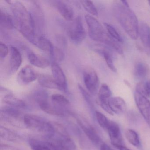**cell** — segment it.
Here are the masks:
<instances>
[{
  "mask_svg": "<svg viewBox=\"0 0 150 150\" xmlns=\"http://www.w3.org/2000/svg\"><path fill=\"white\" fill-rule=\"evenodd\" d=\"M54 6L64 19L68 21L73 20V10L70 6L62 1H55Z\"/></svg>",
  "mask_w": 150,
  "mask_h": 150,
  "instance_id": "d6986e66",
  "label": "cell"
},
{
  "mask_svg": "<svg viewBox=\"0 0 150 150\" xmlns=\"http://www.w3.org/2000/svg\"><path fill=\"white\" fill-rule=\"evenodd\" d=\"M139 35L145 52L150 56V29L145 23L141 22L139 27Z\"/></svg>",
  "mask_w": 150,
  "mask_h": 150,
  "instance_id": "4fadbf2b",
  "label": "cell"
},
{
  "mask_svg": "<svg viewBox=\"0 0 150 150\" xmlns=\"http://www.w3.org/2000/svg\"><path fill=\"white\" fill-rule=\"evenodd\" d=\"M79 89L82 95V96L84 97L85 100H86L88 104L92 108H93L94 104L93 102V100H92V97L89 93L83 88V87L81 85H79Z\"/></svg>",
  "mask_w": 150,
  "mask_h": 150,
  "instance_id": "e575fe53",
  "label": "cell"
},
{
  "mask_svg": "<svg viewBox=\"0 0 150 150\" xmlns=\"http://www.w3.org/2000/svg\"><path fill=\"white\" fill-rule=\"evenodd\" d=\"M38 75L39 74L30 65L25 66L19 71L17 80L19 83L27 85L37 79Z\"/></svg>",
  "mask_w": 150,
  "mask_h": 150,
  "instance_id": "30bf717a",
  "label": "cell"
},
{
  "mask_svg": "<svg viewBox=\"0 0 150 150\" xmlns=\"http://www.w3.org/2000/svg\"><path fill=\"white\" fill-rule=\"evenodd\" d=\"M125 137L130 144L136 147L141 146V142L137 132L131 129H129L125 132Z\"/></svg>",
  "mask_w": 150,
  "mask_h": 150,
  "instance_id": "4316f807",
  "label": "cell"
},
{
  "mask_svg": "<svg viewBox=\"0 0 150 150\" xmlns=\"http://www.w3.org/2000/svg\"><path fill=\"white\" fill-rule=\"evenodd\" d=\"M88 28V35L92 40L103 43L120 54H123V50L117 42L112 38L105 30L102 25L94 17L89 15L85 16Z\"/></svg>",
  "mask_w": 150,
  "mask_h": 150,
  "instance_id": "3957f363",
  "label": "cell"
},
{
  "mask_svg": "<svg viewBox=\"0 0 150 150\" xmlns=\"http://www.w3.org/2000/svg\"><path fill=\"white\" fill-rule=\"evenodd\" d=\"M28 58L32 65L39 68H46L50 64V62L48 59L34 52L29 53Z\"/></svg>",
  "mask_w": 150,
  "mask_h": 150,
  "instance_id": "ffe728a7",
  "label": "cell"
},
{
  "mask_svg": "<svg viewBox=\"0 0 150 150\" xmlns=\"http://www.w3.org/2000/svg\"><path fill=\"white\" fill-rule=\"evenodd\" d=\"M29 143L32 150H51L47 143L32 139H30Z\"/></svg>",
  "mask_w": 150,
  "mask_h": 150,
  "instance_id": "1f68e13d",
  "label": "cell"
},
{
  "mask_svg": "<svg viewBox=\"0 0 150 150\" xmlns=\"http://www.w3.org/2000/svg\"><path fill=\"white\" fill-rule=\"evenodd\" d=\"M9 52L8 47L5 44L1 42L0 43V57L1 58L6 57Z\"/></svg>",
  "mask_w": 150,
  "mask_h": 150,
  "instance_id": "d590c367",
  "label": "cell"
},
{
  "mask_svg": "<svg viewBox=\"0 0 150 150\" xmlns=\"http://www.w3.org/2000/svg\"><path fill=\"white\" fill-rule=\"evenodd\" d=\"M134 99L140 114L150 127V101L145 96L135 91Z\"/></svg>",
  "mask_w": 150,
  "mask_h": 150,
  "instance_id": "9c48e42d",
  "label": "cell"
},
{
  "mask_svg": "<svg viewBox=\"0 0 150 150\" xmlns=\"http://www.w3.org/2000/svg\"><path fill=\"white\" fill-rule=\"evenodd\" d=\"M33 44L40 50L48 52L50 55L52 53L54 47L49 39L43 36L36 37Z\"/></svg>",
  "mask_w": 150,
  "mask_h": 150,
  "instance_id": "7402d4cb",
  "label": "cell"
},
{
  "mask_svg": "<svg viewBox=\"0 0 150 150\" xmlns=\"http://www.w3.org/2000/svg\"><path fill=\"white\" fill-rule=\"evenodd\" d=\"M4 103L8 107L15 108L17 109H23L26 108V104L23 100L17 98L12 94H7L3 99Z\"/></svg>",
  "mask_w": 150,
  "mask_h": 150,
  "instance_id": "44dd1931",
  "label": "cell"
},
{
  "mask_svg": "<svg viewBox=\"0 0 150 150\" xmlns=\"http://www.w3.org/2000/svg\"><path fill=\"white\" fill-rule=\"evenodd\" d=\"M68 35L71 41L76 45L81 43L86 38V32L80 16H78L72 23L68 30Z\"/></svg>",
  "mask_w": 150,
  "mask_h": 150,
  "instance_id": "5b68a950",
  "label": "cell"
},
{
  "mask_svg": "<svg viewBox=\"0 0 150 150\" xmlns=\"http://www.w3.org/2000/svg\"><path fill=\"white\" fill-rule=\"evenodd\" d=\"M111 144L115 147L118 146H124L123 138L118 124L110 121L109 126L107 129Z\"/></svg>",
  "mask_w": 150,
  "mask_h": 150,
  "instance_id": "7c38bea8",
  "label": "cell"
},
{
  "mask_svg": "<svg viewBox=\"0 0 150 150\" xmlns=\"http://www.w3.org/2000/svg\"><path fill=\"white\" fill-rule=\"evenodd\" d=\"M112 92L107 84H103L98 92L99 103L108 102V100L111 98Z\"/></svg>",
  "mask_w": 150,
  "mask_h": 150,
  "instance_id": "d4e9b609",
  "label": "cell"
},
{
  "mask_svg": "<svg viewBox=\"0 0 150 150\" xmlns=\"http://www.w3.org/2000/svg\"><path fill=\"white\" fill-rule=\"evenodd\" d=\"M104 24L107 31H108V33L112 38H114L115 40L117 41V42H123V38L121 37L117 30L112 25L108 23H104Z\"/></svg>",
  "mask_w": 150,
  "mask_h": 150,
  "instance_id": "4dcf8cb0",
  "label": "cell"
},
{
  "mask_svg": "<svg viewBox=\"0 0 150 150\" xmlns=\"http://www.w3.org/2000/svg\"><path fill=\"white\" fill-rule=\"evenodd\" d=\"M83 80L88 92L93 95L97 93L100 85L99 77L95 70L91 67H86L83 70Z\"/></svg>",
  "mask_w": 150,
  "mask_h": 150,
  "instance_id": "8992f818",
  "label": "cell"
},
{
  "mask_svg": "<svg viewBox=\"0 0 150 150\" xmlns=\"http://www.w3.org/2000/svg\"><path fill=\"white\" fill-rule=\"evenodd\" d=\"M113 12L115 17L128 35L132 39H137L139 35L138 21L127 1H115L113 4Z\"/></svg>",
  "mask_w": 150,
  "mask_h": 150,
  "instance_id": "7a4b0ae2",
  "label": "cell"
},
{
  "mask_svg": "<svg viewBox=\"0 0 150 150\" xmlns=\"http://www.w3.org/2000/svg\"><path fill=\"white\" fill-rule=\"evenodd\" d=\"M136 92L146 98L150 97V81H141L137 84Z\"/></svg>",
  "mask_w": 150,
  "mask_h": 150,
  "instance_id": "83f0119b",
  "label": "cell"
},
{
  "mask_svg": "<svg viewBox=\"0 0 150 150\" xmlns=\"http://www.w3.org/2000/svg\"><path fill=\"white\" fill-rule=\"evenodd\" d=\"M38 80V83L42 87L61 91V88L53 76L46 74H39Z\"/></svg>",
  "mask_w": 150,
  "mask_h": 150,
  "instance_id": "e0dca14e",
  "label": "cell"
},
{
  "mask_svg": "<svg viewBox=\"0 0 150 150\" xmlns=\"http://www.w3.org/2000/svg\"><path fill=\"white\" fill-rule=\"evenodd\" d=\"M0 25L4 28L8 30L13 29L15 25L11 16L1 10L0 11Z\"/></svg>",
  "mask_w": 150,
  "mask_h": 150,
  "instance_id": "cb8c5ba5",
  "label": "cell"
},
{
  "mask_svg": "<svg viewBox=\"0 0 150 150\" xmlns=\"http://www.w3.org/2000/svg\"><path fill=\"white\" fill-rule=\"evenodd\" d=\"M52 104L54 108L64 115V109L70 105L69 100L60 94H54L51 96Z\"/></svg>",
  "mask_w": 150,
  "mask_h": 150,
  "instance_id": "ac0fdd59",
  "label": "cell"
},
{
  "mask_svg": "<svg viewBox=\"0 0 150 150\" xmlns=\"http://www.w3.org/2000/svg\"><path fill=\"white\" fill-rule=\"evenodd\" d=\"M35 98L40 108L44 112L53 115H62V114L56 109L49 101L48 95L45 91L39 90L35 94Z\"/></svg>",
  "mask_w": 150,
  "mask_h": 150,
  "instance_id": "ba28073f",
  "label": "cell"
},
{
  "mask_svg": "<svg viewBox=\"0 0 150 150\" xmlns=\"http://www.w3.org/2000/svg\"><path fill=\"white\" fill-rule=\"evenodd\" d=\"M108 104L114 114L120 115L126 110V104L122 98L120 97H111L108 100Z\"/></svg>",
  "mask_w": 150,
  "mask_h": 150,
  "instance_id": "2e32d148",
  "label": "cell"
},
{
  "mask_svg": "<svg viewBox=\"0 0 150 150\" xmlns=\"http://www.w3.org/2000/svg\"><path fill=\"white\" fill-rule=\"evenodd\" d=\"M99 52L102 54L103 57L105 59L108 67L111 70V71L114 72H117V69L114 65V62H113V56L111 53H110V52L108 51L103 50V49L100 50L99 51Z\"/></svg>",
  "mask_w": 150,
  "mask_h": 150,
  "instance_id": "f1b7e54d",
  "label": "cell"
},
{
  "mask_svg": "<svg viewBox=\"0 0 150 150\" xmlns=\"http://www.w3.org/2000/svg\"><path fill=\"white\" fill-rule=\"evenodd\" d=\"M77 121L86 136L95 145L99 144L101 142V139L94 128L83 118H78Z\"/></svg>",
  "mask_w": 150,
  "mask_h": 150,
  "instance_id": "8fae6325",
  "label": "cell"
},
{
  "mask_svg": "<svg viewBox=\"0 0 150 150\" xmlns=\"http://www.w3.org/2000/svg\"><path fill=\"white\" fill-rule=\"evenodd\" d=\"M149 70V67L146 64L143 62H138L134 67V76L137 79H143L147 76Z\"/></svg>",
  "mask_w": 150,
  "mask_h": 150,
  "instance_id": "603a6c76",
  "label": "cell"
},
{
  "mask_svg": "<svg viewBox=\"0 0 150 150\" xmlns=\"http://www.w3.org/2000/svg\"><path fill=\"white\" fill-rule=\"evenodd\" d=\"M52 76L61 88V91L66 92L67 86L65 75L59 65L56 62L51 64Z\"/></svg>",
  "mask_w": 150,
  "mask_h": 150,
  "instance_id": "5bb4252c",
  "label": "cell"
},
{
  "mask_svg": "<svg viewBox=\"0 0 150 150\" xmlns=\"http://www.w3.org/2000/svg\"><path fill=\"white\" fill-rule=\"evenodd\" d=\"M95 115L99 125L103 129L107 130V129L109 126L110 121L103 114L99 111H96Z\"/></svg>",
  "mask_w": 150,
  "mask_h": 150,
  "instance_id": "f546056e",
  "label": "cell"
},
{
  "mask_svg": "<svg viewBox=\"0 0 150 150\" xmlns=\"http://www.w3.org/2000/svg\"><path fill=\"white\" fill-rule=\"evenodd\" d=\"M24 124L28 129L38 132L46 138L51 139L56 134V127L50 122L36 115H24Z\"/></svg>",
  "mask_w": 150,
  "mask_h": 150,
  "instance_id": "277c9868",
  "label": "cell"
},
{
  "mask_svg": "<svg viewBox=\"0 0 150 150\" xmlns=\"http://www.w3.org/2000/svg\"><path fill=\"white\" fill-rule=\"evenodd\" d=\"M8 2L11 5L15 26L22 35L33 44L36 36L35 33V25L32 14L20 1Z\"/></svg>",
  "mask_w": 150,
  "mask_h": 150,
  "instance_id": "6da1fadb",
  "label": "cell"
},
{
  "mask_svg": "<svg viewBox=\"0 0 150 150\" xmlns=\"http://www.w3.org/2000/svg\"><path fill=\"white\" fill-rule=\"evenodd\" d=\"M24 116L19 109L8 106L2 108L1 110V120L16 126L24 124Z\"/></svg>",
  "mask_w": 150,
  "mask_h": 150,
  "instance_id": "52a82bcc",
  "label": "cell"
},
{
  "mask_svg": "<svg viewBox=\"0 0 150 150\" xmlns=\"http://www.w3.org/2000/svg\"><path fill=\"white\" fill-rule=\"evenodd\" d=\"M148 2H149V5H150V1H148Z\"/></svg>",
  "mask_w": 150,
  "mask_h": 150,
  "instance_id": "f35d334b",
  "label": "cell"
},
{
  "mask_svg": "<svg viewBox=\"0 0 150 150\" xmlns=\"http://www.w3.org/2000/svg\"><path fill=\"white\" fill-rule=\"evenodd\" d=\"M52 57L58 61H62L65 57L64 53L62 50L58 47L54 46L51 55Z\"/></svg>",
  "mask_w": 150,
  "mask_h": 150,
  "instance_id": "836d02e7",
  "label": "cell"
},
{
  "mask_svg": "<svg viewBox=\"0 0 150 150\" xmlns=\"http://www.w3.org/2000/svg\"><path fill=\"white\" fill-rule=\"evenodd\" d=\"M0 136L1 139L6 141H16L20 138L19 135L2 126L0 128Z\"/></svg>",
  "mask_w": 150,
  "mask_h": 150,
  "instance_id": "484cf974",
  "label": "cell"
},
{
  "mask_svg": "<svg viewBox=\"0 0 150 150\" xmlns=\"http://www.w3.org/2000/svg\"><path fill=\"white\" fill-rule=\"evenodd\" d=\"M22 63V57L20 51L16 47L11 46L10 48V70L13 72H15L19 69Z\"/></svg>",
  "mask_w": 150,
  "mask_h": 150,
  "instance_id": "9a60e30c",
  "label": "cell"
},
{
  "mask_svg": "<svg viewBox=\"0 0 150 150\" xmlns=\"http://www.w3.org/2000/svg\"><path fill=\"white\" fill-rule=\"evenodd\" d=\"M117 149L119 150H131L129 148H127L126 146H116Z\"/></svg>",
  "mask_w": 150,
  "mask_h": 150,
  "instance_id": "74e56055",
  "label": "cell"
},
{
  "mask_svg": "<svg viewBox=\"0 0 150 150\" xmlns=\"http://www.w3.org/2000/svg\"><path fill=\"white\" fill-rule=\"evenodd\" d=\"M100 150H113L112 148L105 143L102 144L100 146Z\"/></svg>",
  "mask_w": 150,
  "mask_h": 150,
  "instance_id": "8d00e7d4",
  "label": "cell"
},
{
  "mask_svg": "<svg viewBox=\"0 0 150 150\" xmlns=\"http://www.w3.org/2000/svg\"><path fill=\"white\" fill-rule=\"evenodd\" d=\"M80 2L84 8L88 13L95 16H98V11L92 1H81Z\"/></svg>",
  "mask_w": 150,
  "mask_h": 150,
  "instance_id": "d6a6232c",
  "label": "cell"
}]
</instances>
